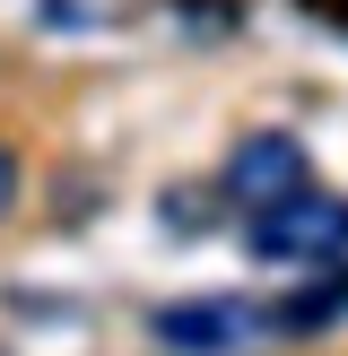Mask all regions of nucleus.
<instances>
[{"instance_id":"4","label":"nucleus","mask_w":348,"mask_h":356,"mask_svg":"<svg viewBox=\"0 0 348 356\" xmlns=\"http://www.w3.org/2000/svg\"><path fill=\"white\" fill-rule=\"evenodd\" d=\"M340 313H348V261H322V270L270 313V322H278V330H331Z\"/></svg>"},{"instance_id":"3","label":"nucleus","mask_w":348,"mask_h":356,"mask_svg":"<svg viewBox=\"0 0 348 356\" xmlns=\"http://www.w3.org/2000/svg\"><path fill=\"white\" fill-rule=\"evenodd\" d=\"M253 330H261V313L244 296H209V305H166L148 322V339H166V348H244Z\"/></svg>"},{"instance_id":"2","label":"nucleus","mask_w":348,"mask_h":356,"mask_svg":"<svg viewBox=\"0 0 348 356\" xmlns=\"http://www.w3.org/2000/svg\"><path fill=\"white\" fill-rule=\"evenodd\" d=\"M296 183H305V148H296L287 131L235 139V156H226V200L235 209H261V200H278V191H296Z\"/></svg>"},{"instance_id":"1","label":"nucleus","mask_w":348,"mask_h":356,"mask_svg":"<svg viewBox=\"0 0 348 356\" xmlns=\"http://www.w3.org/2000/svg\"><path fill=\"white\" fill-rule=\"evenodd\" d=\"M244 252L278 261V270H322V261H348V200L340 191H278V200L244 209Z\"/></svg>"},{"instance_id":"5","label":"nucleus","mask_w":348,"mask_h":356,"mask_svg":"<svg viewBox=\"0 0 348 356\" xmlns=\"http://www.w3.org/2000/svg\"><path fill=\"white\" fill-rule=\"evenodd\" d=\"M9 191H17V156L0 148V209H9Z\"/></svg>"}]
</instances>
